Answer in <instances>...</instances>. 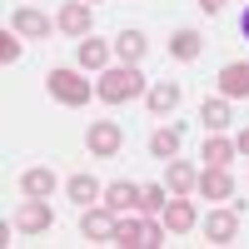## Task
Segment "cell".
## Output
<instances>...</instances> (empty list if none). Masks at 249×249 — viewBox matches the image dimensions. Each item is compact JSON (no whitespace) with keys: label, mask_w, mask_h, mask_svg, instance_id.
Here are the masks:
<instances>
[{"label":"cell","mask_w":249,"mask_h":249,"mask_svg":"<svg viewBox=\"0 0 249 249\" xmlns=\"http://www.w3.org/2000/svg\"><path fill=\"white\" fill-rule=\"evenodd\" d=\"M219 90H224V100H249V65L244 60L219 70Z\"/></svg>","instance_id":"9"},{"label":"cell","mask_w":249,"mask_h":249,"mask_svg":"<svg viewBox=\"0 0 249 249\" xmlns=\"http://www.w3.org/2000/svg\"><path fill=\"white\" fill-rule=\"evenodd\" d=\"M140 90H144V75L135 65H115V70L100 75V85H95V95L105 100V105H124V100H135Z\"/></svg>","instance_id":"1"},{"label":"cell","mask_w":249,"mask_h":249,"mask_svg":"<svg viewBox=\"0 0 249 249\" xmlns=\"http://www.w3.org/2000/svg\"><path fill=\"white\" fill-rule=\"evenodd\" d=\"M195 190H199L204 199H230V195H234V179H230V170H224V164H210V170L199 175Z\"/></svg>","instance_id":"8"},{"label":"cell","mask_w":249,"mask_h":249,"mask_svg":"<svg viewBox=\"0 0 249 249\" xmlns=\"http://www.w3.org/2000/svg\"><path fill=\"white\" fill-rule=\"evenodd\" d=\"M85 144H90V155L95 160H115L120 155V144H124V130L115 120H95L90 130H85Z\"/></svg>","instance_id":"3"},{"label":"cell","mask_w":249,"mask_h":249,"mask_svg":"<svg viewBox=\"0 0 249 249\" xmlns=\"http://www.w3.org/2000/svg\"><path fill=\"white\" fill-rule=\"evenodd\" d=\"M45 85H50V95L60 100V105H85L90 100V80H80L75 70H50Z\"/></svg>","instance_id":"4"},{"label":"cell","mask_w":249,"mask_h":249,"mask_svg":"<svg viewBox=\"0 0 249 249\" xmlns=\"http://www.w3.org/2000/svg\"><path fill=\"white\" fill-rule=\"evenodd\" d=\"M10 25H15V35H30V40H40V35H50V20L45 15H40V10H15V20H10Z\"/></svg>","instance_id":"14"},{"label":"cell","mask_w":249,"mask_h":249,"mask_svg":"<svg viewBox=\"0 0 249 249\" xmlns=\"http://www.w3.org/2000/svg\"><path fill=\"white\" fill-rule=\"evenodd\" d=\"M60 30L75 35V40H85V35H90V5H85V0H70V5L60 10Z\"/></svg>","instance_id":"11"},{"label":"cell","mask_w":249,"mask_h":249,"mask_svg":"<svg viewBox=\"0 0 249 249\" xmlns=\"http://www.w3.org/2000/svg\"><path fill=\"white\" fill-rule=\"evenodd\" d=\"M234 155H249V130H239V140H234Z\"/></svg>","instance_id":"27"},{"label":"cell","mask_w":249,"mask_h":249,"mask_svg":"<svg viewBox=\"0 0 249 249\" xmlns=\"http://www.w3.org/2000/svg\"><path fill=\"white\" fill-rule=\"evenodd\" d=\"M164 164H170V195H190L195 184H199V175H195L184 160H164Z\"/></svg>","instance_id":"21"},{"label":"cell","mask_w":249,"mask_h":249,"mask_svg":"<svg viewBox=\"0 0 249 249\" xmlns=\"http://www.w3.org/2000/svg\"><path fill=\"white\" fill-rule=\"evenodd\" d=\"M164 199H170V190H164V184H140V210H144V214L164 210Z\"/></svg>","instance_id":"23"},{"label":"cell","mask_w":249,"mask_h":249,"mask_svg":"<svg viewBox=\"0 0 249 249\" xmlns=\"http://www.w3.org/2000/svg\"><path fill=\"white\" fill-rule=\"evenodd\" d=\"M150 155H155V160H175V155H179V124L150 135Z\"/></svg>","instance_id":"18"},{"label":"cell","mask_w":249,"mask_h":249,"mask_svg":"<svg viewBox=\"0 0 249 249\" xmlns=\"http://www.w3.org/2000/svg\"><path fill=\"white\" fill-rule=\"evenodd\" d=\"M105 210H115V214H124V210H140V184H130V179H115L110 190H105Z\"/></svg>","instance_id":"12"},{"label":"cell","mask_w":249,"mask_h":249,"mask_svg":"<svg viewBox=\"0 0 249 249\" xmlns=\"http://www.w3.org/2000/svg\"><path fill=\"white\" fill-rule=\"evenodd\" d=\"M239 30H244V35H249V10H244V20H239Z\"/></svg>","instance_id":"28"},{"label":"cell","mask_w":249,"mask_h":249,"mask_svg":"<svg viewBox=\"0 0 249 249\" xmlns=\"http://www.w3.org/2000/svg\"><path fill=\"white\" fill-rule=\"evenodd\" d=\"M234 234H239V214L234 210H214L204 219V239L210 244H234Z\"/></svg>","instance_id":"7"},{"label":"cell","mask_w":249,"mask_h":249,"mask_svg":"<svg viewBox=\"0 0 249 249\" xmlns=\"http://www.w3.org/2000/svg\"><path fill=\"white\" fill-rule=\"evenodd\" d=\"M15 60H20V40L10 30H0V65H15Z\"/></svg>","instance_id":"25"},{"label":"cell","mask_w":249,"mask_h":249,"mask_svg":"<svg viewBox=\"0 0 249 249\" xmlns=\"http://www.w3.org/2000/svg\"><path fill=\"white\" fill-rule=\"evenodd\" d=\"M90 5H95V0H90Z\"/></svg>","instance_id":"29"},{"label":"cell","mask_w":249,"mask_h":249,"mask_svg":"<svg viewBox=\"0 0 249 249\" xmlns=\"http://www.w3.org/2000/svg\"><path fill=\"white\" fill-rule=\"evenodd\" d=\"M164 230H170V234L195 230V204L179 199V195H170V199H164Z\"/></svg>","instance_id":"10"},{"label":"cell","mask_w":249,"mask_h":249,"mask_svg":"<svg viewBox=\"0 0 249 249\" xmlns=\"http://www.w3.org/2000/svg\"><path fill=\"white\" fill-rule=\"evenodd\" d=\"M115 244L120 249H155V244H164V230L150 224V219H120L115 224Z\"/></svg>","instance_id":"2"},{"label":"cell","mask_w":249,"mask_h":249,"mask_svg":"<svg viewBox=\"0 0 249 249\" xmlns=\"http://www.w3.org/2000/svg\"><path fill=\"white\" fill-rule=\"evenodd\" d=\"M115 55L124 60V65H140V60H144V35L140 30H120L115 35Z\"/></svg>","instance_id":"15"},{"label":"cell","mask_w":249,"mask_h":249,"mask_svg":"<svg viewBox=\"0 0 249 249\" xmlns=\"http://www.w3.org/2000/svg\"><path fill=\"white\" fill-rule=\"evenodd\" d=\"M20 190H25L30 199H50L55 195V175L50 170H25L20 175Z\"/></svg>","instance_id":"16"},{"label":"cell","mask_w":249,"mask_h":249,"mask_svg":"<svg viewBox=\"0 0 249 249\" xmlns=\"http://www.w3.org/2000/svg\"><path fill=\"white\" fill-rule=\"evenodd\" d=\"M75 55H80V65H85V70H100V65L110 60V45H105V40H95V35H85Z\"/></svg>","instance_id":"19"},{"label":"cell","mask_w":249,"mask_h":249,"mask_svg":"<svg viewBox=\"0 0 249 249\" xmlns=\"http://www.w3.org/2000/svg\"><path fill=\"white\" fill-rule=\"evenodd\" d=\"M65 195H70L75 204H85V210H90V204H95L100 195H105V190H100V179H95V175H70V184H65Z\"/></svg>","instance_id":"13"},{"label":"cell","mask_w":249,"mask_h":249,"mask_svg":"<svg viewBox=\"0 0 249 249\" xmlns=\"http://www.w3.org/2000/svg\"><path fill=\"white\" fill-rule=\"evenodd\" d=\"M175 110H179V85L160 80V85L150 90V115H175Z\"/></svg>","instance_id":"17"},{"label":"cell","mask_w":249,"mask_h":249,"mask_svg":"<svg viewBox=\"0 0 249 249\" xmlns=\"http://www.w3.org/2000/svg\"><path fill=\"white\" fill-rule=\"evenodd\" d=\"M115 210H85V219H80V234H85L90 244H115Z\"/></svg>","instance_id":"6"},{"label":"cell","mask_w":249,"mask_h":249,"mask_svg":"<svg viewBox=\"0 0 249 249\" xmlns=\"http://www.w3.org/2000/svg\"><path fill=\"white\" fill-rule=\"evenodd\" d=\"M199 10H204V15H219V10H224V0H199Z\"/></svg>","instance_id":"26"},{"label":"cell","mask_w":249,"mask_h":249,"mask_svg":"<svg viewBox=\"0 0 249 249\" xmlns=\"http://www.w3.org/2000/svg\"><path fill=\"white\" fill-rule=\"evenodd\" d=\"M199 120H204V130L219 135L224 124H230V100H224V95H219V100H204V105H199Z\"/></svg>","instance_id":"20"},{"label":"cell","mask_w":249,"mask_h":249,"mask_svg":"<svg viewBox=\"0 0 249 249\" xmlns=\"http://www.w3.org/2000/svg\"><path fill=\"white\" fill-rule=\"evenodd\" d=\"M204 160H210V164H230L234 160V140H210V144H204Z\"/></svg>","instance_id":"24"},{"label":"cell","mask_w":249,"mask_h":249,"mask_svg":"<svg viewBox=\"0 0 249 249\" xmlns=\"http://www.w3.org/2000/svg\"><path fill=\"white\" fill-rule=\"evenodd\" d=\"M170 55L175 60H199V35L195 30H175L170 35Z\"/></svg>","instance_id":"22"},{"label":"cell","mask_w":249,"mask_h":249,"mask_svg":"<svg viewBox=\"0 0 249 249\" xmlns=\"http://www.w3.org/2000/svg\"><path fill=\"white\" fill-rule=\"evenodd\" d=\"M50 224H55L50 204H45V199H30V195H25V204L15 210V230H20V234H45Z\"/></svg>","instance_id":"5"}]
</instances>
